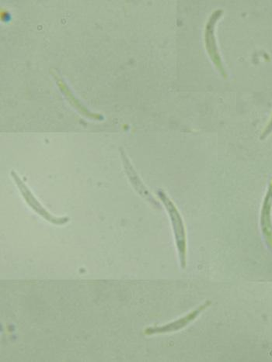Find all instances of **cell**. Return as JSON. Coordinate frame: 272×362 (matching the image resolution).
<instances>
[{"instance_id": "1", "label": "cell", "mask_w": 272, "mask_h": 362, "mask_svg": "<svg viewBox=\"0 0 272 362\" xmlns=\"http://www.w3.org/2000/svg\"><path fill=\"white\" fill-rule=\"evenodd\" d=\"M157 195L165 206L169 217H170L175 244L178 250V254L180 267L185 269L187 266V235L182 217L178 210L176 205L169 198L162 189L157 191Z\"/></svg>"}, {"instance_id": "2", "label": "cell", "mask_w": 272, "mask_h": 362, "mask_svg": "<svg viewBox=\"0 0 272 362\" xmlns=\"http://www.w3.org/2000/svg\"><path fill=\"white\" fill-rule=\"evenodd\" d=\"M11 175L13 177L18 189H20L21 195H23V198L25 199L28 204L31 206L36 213H39L41 217L46 220L47 222L57 225H63L69 222L68 217H56L48 213L45 209L42 206L38 200L35 198V196L31 190H30V189L25 185V183L21 180V178L18 176L15 171H12Z\"/></svg>"}, {"instance_id": "3", "label": "cell", "mask_w": 272, "mask_h": 362, "mask_svg": "<svg viewBox=\"0 0 272 362\" xmlns=\"http://www.w3.org/2000/svg\"><path fill=\"white\" fill-rule=\"evenodd\" d=\"M210 305L211 302L207 301L199 306L196 310L190 312L189 315L182 318H180L179 320L176 321L163 325V326L161 327L149 328L146 329V330H145V334L153 335L156 334L176 332V331L187 327V325L192 321H196L197 317L200 315L205 310H207Z\"/></svg>"}, {"instance_id": "4", "label": "cell", "mask_w": 272, "mask_h": 362, "mask_svg": "<svg viewBox=\"0 0 272 362\" xmlns=\"http://www.w3.org/2000/svg\"><path fill=\"white\" fill-rule=\"evenodd\" d=\"M121 156H122L127 176H128L129 180L136 193L154 206L160 208L159 202L156 200L153 195L149 191L147 187L144 185V183L142 182L134 168H133L129 159L126 156L123 150H121Z\"/></svg>"}, {"instance_id": "5", "label": "cell", "mask_w": 272, "mask_h": 362, "mask_svg": "<svg viewBox=\"0 0 272 362\" xmlns=\"http://www.w3.org/2000/svg\"><path fill=\"white\" fill-rule=\"evenodd\" d=\"M272 180H271L267 192H266L262 211H261V229L266 244L272 251Z\"/></svg>"}, {"instance_id": "6", "label": "cell", "mask_w": 272, "mask_h": 362, "mask_svg": "<svg viewBox=\"0 0 272 362\" xmlns=\"http://www.w3.org/2000/svg\"><path fill=\"white\" fill-rule=\"evenodd\" d=\"M272 133V118L271 119L269 125L266 126L264 130L263 131L262 134L261 135V139H265L269 136V135Z\"/></svg>"}]
</instances>
